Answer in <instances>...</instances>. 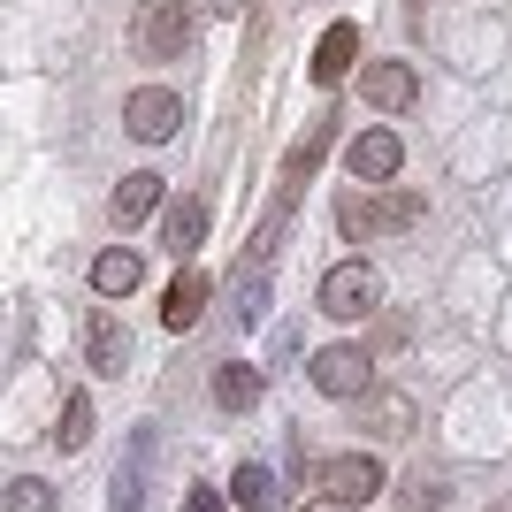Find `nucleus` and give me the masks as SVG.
I'll use <instances>...</instances> for the list:
<instances>
[{"instance_id":"obj_7","label":"nucleus","mask_w":512,"mask_h":512,"mask_svg":"<svg viewBox=\"0 0 512 512\" xmlns=\"http://www.w3.org/2000/svg\"><path fill=\"white\" fill-rule=\"evenodd\" d=\"M360 92H367V107L398 115V107H413L421 77H413V62H367V69H360Z\"/></svg>"},{"instance_id":"obj_2","label":"nucleus","mask_w":512,"mask_h":512,"mask_svg":"<svg viewBox=\"0 0 512 512\" xmlns=\"http://www.w3.org/2000/svg\"><path fill=\"white\" fill-rule=\"evenodd\" d=\"M314 490L329 497V505H375V497L390 490V474H383L375 451H337V459L314 467Z\"/></svg>"},{"instance_id":"obj_25","label":"nucleus","mask_w":512,"mask_h":512,"mask_svg":"<svg viewBox=\"0 0 512 512\" xmlns=\"http://www.w3.org/2000/svg\"><path fill=\"white\" fill-rule=\"evenodd\" d=\"M490 512H512V497H497V505H490Z\"/></svg>"},{"instance_id":"obj_15","label":"nucleus","mask_w":512,"mask_h":512,"mask_svg":"<svg viewBox=\"0 0 512 512\" xmlns=\"http://www.w3.org/2000/svg\"><path fill=\"white\" fill-rule=\"evenodd\" d=\"M337 230L352 237V245H367L375 230H390V222H383V199H360V192H344V199H337Z\"/></svg>"},{"instance_id":"obj_4","label":"nucleus","mask_w":512,"mask_h":512,"mask_svg":"<svg viewBox=\"0 0 512 512\" xmlns=\"http://www.w3.org/2000/svg\"><path fill=\"white\" fill-rule=\"evenodd\" d=\"M367 383H375L367 344H329V352H314V390L321 398H367Z\"/></svg>"},{"instance_id":"obj_24","label":"nucleus","mask_w":512,"mask_h":512,"mask_svg":"<svg viewBox=\"0 0 512 512\" xmlns=\"http://www.w3.org/2000/svg\"><path fill=\"white\" fill-rule=\"evenodd\" d=\"M214 8H230V16H237V8H245V0H214Z\"/></svg>"},{"instance_id":"obj_21","label":"nucleus","mask_w":512,"mask_h":512,"mask_svg":"<svg viewBox=\"0 0 512 512\" xmlns=\"http://www.w3.org/2000/svg\"><path fill=\"white\" fill-rule=\"evenodd\" d=\"M383 222H390V230H413V222H421V192H390L383 199Z\"/></svg>"},{"instance_id":"obj_13","label":"nucleus","mask_w":512,"mask_h":512,"mask_svg":"<svg viewBox=\"0 0 512 512\" xmlns=\"http://www.w3.org/2000/svg\"><path fill=\"white\" fill-rule=\"evenodd\" d=\"M214 406L222 413H245V406H260V367H214Z\"/></svg>"},{"instance_id":"obj_3","label":"nucleus","mask_w":512,"mask_h":512,"mask_svg":"<svg viewBox=\"0 0 512 512\" xmlns=\"http://www.w3.org/2000/svg\"><path fill=\"white\" fill-rule=\"evenodd\" d=\"M383 306V276L367 268V260H337L329 276H321V314L329 321H367Z\"/></svg>"},{"instance_id":"obj_5","label":"nucleus","mask_w":512,"mask_h":512,"mask_svg":"<svg viewBox=\"0 0 512 512\" xmlns=\"http://www.w3.org/2000/svg\"><path fill=\"white\" fill-rule=\"evenodd\" d=\"M176 123H184V100H176L169 85H138L123 100V130H130V138H146V146L176 138Z\"/></svg>"},{"instance_id":"obj_8","label":"nucleus","mask_w":512,"mask_h":512,"mask_svg":"<svg viewBox=\"0 0 512 512\" xmlns=\"http://www.w3.org/2000/svg\"><path fill=\"white\" fill-rule=\"evenodd\" d=\"M352 62H360V23H329L321 31V46H314V85H344L352 77Z\"/></svg>"},{"instance_id":"obj_23","label":"nucleus","mask_w":512,"mask_h":512,"mask_svg":"<svg viewBox=\"0 0 512 512\" xmlns=\"http://www.w3.org/2000/svg\"><path fill=\"white\" fill-rule=\"evenodd\" d=\"M299 512H337V505H329V497H321V505H299Z\"/></svg>"},{"instance_id":"obj_9","label":"nucleus","mask_w":512,"mask_h":512,"mask_svg":"<svg viewBox=\"0 0 512 512\" xmlns=\"http://www.w3.org/2000/svg\"><path fill=\"white\" fill-rule=\"evenodd\" d=\"M207 291H214V283L199 276V268H184V276L169 283V299H161V329H176V337H184V329H199V314H207Z\"/></svg>"},{"instance_id":"obj_12","label":"nucleus","mask_w":512,"mask_h":512,"mask_svg":"<svg viewBox=\"0 0 512 512\" xmlns=\"http://www.w3.org/2000/svg\"><path fill=\"white\" fill-rule=\"evenodd\" d=\"M153 207H161V176H153V169H130L123 184H115V222H123V230H138Z\"/></svg>"},{"instance_id":"obj_22","label":"nucleus","mask_w":512,"mask_h":512,"mask_svg":"<svg viewBox=\"0 0 512 512\" xmlns=\"http://www.w3.org/2000/svg\"><path fill=\"white\" fill-rule=\"evenodd\" d=\"M184 512H222V490H192V497H184Z\"/></svg>"},{"instance_id":"obj_19","label":"nucleus","mask_w":512,"mask_h":512,"mask_svg":"<svg viewBox=\"0 0 512 512\" xmlns=\"http://www.w3.org/2000/svg\"><path fill=\"white\" fill-rule=\"evenodd\" d=\"M54 444H62V451H85V444H92V398H85V390H77V398L62 406V428H54Z\"/></svg>"},{"instance_id":"obj_14","label":"nucleus","mask_w":512,"mask_h":512,"mask_svg":"<svg viewBox=\"0 0 512 512\" xmlns=\"http://www.w3.org/2000/svg\"><path fill=\"white\" fill-rule=\"evenodd\" d=\"M161 230H169V253H176V260L199 253V237H207V199H176Z\"/></svg>"},{"instance_id":"obj_1","label":"nucleus","mask_w":512,"mask_h":512,"mask_svg":"<svg viewBox=\"0 0 512 512\" xmlns=\"http://www.w3.org/2000/svg\"><path fill=\"white\" fill-rule=\"evenodd\" d=\"M192 39H199L192 0H138V16H130L138 62H184V46H192Z\"/></svg>"},{"instance_id":"obj_11","label":"nucleus","mask_w":512,"mask_h":512,"mask_svg":"<svg viewBox=\"0 0 512 512\" xmlns=\"http://www.w3.org/2000/svg\"><path fill=\"white\" fill-rule=\"evenodd\" d=\"M138 276H146V260L130 253V245H107V253L92 260V291H100V299H130Z\"/></svg>"},{"instance_id":"obj_6","label":"nucleus","mask_w":512,"mask_h":512,"mask_svg":"<svg viewBox=\"0 0 512 512\" xmlns=\"http://www.w3.org/2000/svg\"><path fill=\"white\" fill-rule=\"evenodd\" d=\"M344 169L360 176V184H390V176L406 169V146H398V130H360V138L344 146Z\"/></svg>"},{"instance_id":"obj_16","label":"nucleus","mask_w":512,"mask_h":512,"mask_svg":"<svg viewBox=\"0 0 512 512\" xmlns=\"http://www.w3.org/2000/svg\"><path fill=\"white\" fill-rule=\"evenodd\" d=\"M390 497H398V512H436V505H444V474H428V467H413L406 474V482H398V490H390Z\"/></svg>"},{"instance_id":"obj_20","label":"nucleus","mask_w":512,"mask_h":512,"mask_svg":"<svg viewBox=\"0 0 512 512\" xmlns=\"http://www.w3.org/2000/svg\"><path fill=\"white\" fill-rule=\"evenodd\" d=\"M0 512H54V490L23 474V482H8V497H0Z\"/></svg>"},{"instance_id":"obj_10","label":"nucleus","mask_w":512,"mask_h":512,"mask_svg":"<svg viewBox=\"0 0 512 512\" xmlns=\"http://www.w3.org/2000/svg\"><path fill=\"white\" fill-rule=\"evenodd\" d=\"M85 360H92V375H123L130 367V329L115 314H92V329H85Z\"/></svg>"},{"instance_id":"obj_18","label":"nucleus","mask_w":512,"mask_h":512,"mask_svg":"<svg viewBox=\"0 0 512 512\" xmlns=\"http://www.w3.org/2000/svg\"><path fill=\"white\" fill-rule=\"evenodd\" d=\"M230 497L245 512H268V505H276V474H268V467H237L230 474Z\"/></svg>"},{"instance_id":"obj_17","label":"nucleus","mask_w":512,"mask_h":512,"mask_svg":"<svg viewBox=\"0 0 512 512\" xmlns=\"http://www.w3.org/2000/svg\"><path fill=\"white\" fill-rule=\"evenodd\" d=\"M367 421H375V436H413V398H398V390H375Z\"/></svg>"}]
</instances>
